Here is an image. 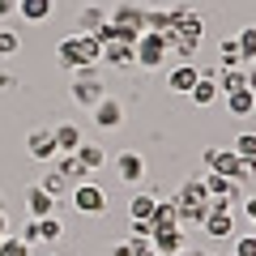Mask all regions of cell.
Instances as JSON below:
<instances>
[{"instance_id": "9c48e42d", "label": "cell", "mask_w": 256, "mask_h": 256, "mask_svg": "<svg viewBox=\"0 0 256 256\" xmlns=\"http://www.w3.org/2000/svg\"><path fill=\"white\" fill-rule=\"evenodd\" d=\"M150 244H154L158 256H180L188 239H184V230L175 226V230H154V235H150Z\"/></svg>"}, {"instance_id": "4316f807", "label": "cell", "mask_w": 256, "mask_h": 256, "mask_svg": "<svg viewBox=\"0 0 256 256\" xmlns=\"http://www.w3.org/2000/svg\"><path fill=\"white\" fill-rule=\"evenodd\" d=\"M34 222H38V239H47V244H56V239L64 235V222L56 218V214L52 218H34Z\"/></svg>"}, {"instance_id": "5b68a950", "label": "cell", "mask_w": 256, "mask_h": 256, "mask_svg": "<svg viewBox=\"0 0 256 256\" xmlns=\"http://www.w3.org/2000/svg\"><path fill=\"white\" fill-rule=\"evenodd\" d=\"M205 162L214 166V175H226V180H235V184L248 175L244 171V158H239L235 150H205Z\"/></svg>"}, {"instance_id": "b9f144b4", "label": "cell", "mask_w": 256, "mask_h": 256, "mask_svg": "<svg viewBox=\"0 0 256 256\" xmlns=\"http://www.w3.org/2000/svg\"><path fill=\"white\" fill-rule=\"evenodd\" d=\"M0 235H9V230H4V214H0Z\"/></svg>"}, {"instance_id": "3957f363", "label": "cell", "mask_w": 256, "mask_h": 256, "mask_svg": "<svg viewBox=\"0 0 256 256\" xmlns=\"http://www.w3.org/2000/svg\"><path fill=\"white\" fill-rule=\"evenodd\" d=\"M132 47H137V64H141V68H162V64H166V34L141 30V38Z\"/></svg>"}, {"instance_id": "2e32d148", "label": "cell", "mask_w": 256, "mask_h": 256, "mask_svg": "<svg viewBox=\"0 0 256 256\" xmlns=\"http://www.w3.org/2000/svg\"><path fill=\"white\" fill-rule=\"evenodd\" d=\"M226 111H230V116H239V120H248L256 111V90H248V86H244V90L226 94Z\"/></svg>"}, {"instance_id": "4fadbf2b", "label": "cell", "mask_w": 256, "mask_h": 256, "mask_svg": "<svg viewBox=\"0 0 256 256\" xmlns=\"http://www.w3.org/2000/svg\"><path fill=\"white\" fill-rule=\"evenodd\" d=\"M180 226V210H175V201H158L154 205V218H150V235L154 230H175Z\"/></svg>"}, {"instance_id": "ac0fdd59", "label": "cell", "mask_w": 256, "mask_h": 256, "mask_svg": "<svg viewBox=\"0 0 256 256\" xmlns=\"http://www.w3.org/2000/svg\"><path fill=\"white\" fill-rule=\"evenodd\" d=\"M26 210H30V218H52L56 214V196H47L43 188H30L26 192Z\"/></svg>"}, {"instance_id": "60d3db41", "label": "cell", "mask_w": 256, "mask_h": 256, "mask_svg": "<svg viewBox=\"0 0 256 256\" xmlns=\"http://www.w3.org/2000/svg\"><path fill=\"white\" fill-rule=\"evenodd\" d=\"M248 90H256V60H252V73H248Z\"/></svg>"}, {"instance_id": "8fae6325", "label": "cell", "mask_w": 256, "mask_h": 256, "mask_svg": "<svg viewBox=\"0 0 256 256\" xmlns=\"http://www.w3.org/2000/svg\"><path fill=\"white\" fill-rule=\"evenodd\" d=\"M102 60L107 64H137V47L132 43H124V38H111V43H102Z\"/></svg>"}, {"instance_id": "f1b7e54d", "label": "cell", "mask_w": 256, "mask_h": 256, "mask_svg": "<svg viewBox=\"0 0 256 256\" xmlns=\"http://www.w3.org/2000/svg\"><path fill=\"white\" fill-rule=\"evenodd\" d=\"M222 68H244V52L235 38H222Z\"/></svg>"}, {"instance_id": "7bdbcfd3", "label": "cell", "mask_w": 256, "mask_h": 256, "mask_svg": "<svg viewBox=\"0 0 256 256\" xmlns=\"http://www.w3.org/2000/svg\"><path fill=\"white\" fill-rule=\"evenodd\" d=\"M180 256H196V252H180Z\"/></svg>"}, {"instance_id": "ab89813d", "label": "cell", "mask_w": 256, "mask_h": 256, "mask_svg": "<svg viewBox=\"0 0 256 256\" xmlns=\"http://www.w3.org/2000/svg\"><path fill=\"white\" fill-rule=\"evenodd\" d=\"M111 256H132V252H128V244H116V248H111Z\"/></svg>"}, {"instance_id": "484cf974", "label": "cell", "mask_w": 256, "mask_h": 256, "mask_svg": "<svg viewBox=\"0 0 256 256\" xmlns=\"http://www.w3.org/2000/svg\"><path fill=\"white\" fill-rule=\"evenodd\" d=\"M171 26H175V9H162V13L150 9L146 13V30H154V34H166Z\"/></svg>"}, {"instance_id": "4dcf8cb0", "label": "cell", "mask_w": 256, "mask_h": 256, "mask_svg": "<svg viewBox=\"0 0 256 256\" xmlns=\"http://www.w3.org/2000/svg\"><path fill=\"white\" fill-rule=\"evenodd\" d=\"M77 26H82V34H94V30H98V26H107V18H102V9H86Z\"/></svg>"}, {"instance_id": "d590c367", "label": "cell", "mask_w": 256, "mask_h": 256, "mask_svg": "<svg viewBox=\"0 0 256 256\" xmlns=\"http://www.w3.org/2000/svg\"><path fill=\"white\" fill-rule=\"evenodd\" d=\"M235 256H256V235H239L235 239Z\"/></svg>"}, {"instance_id": "9a60e30c", "label": "cell", "mask_w": 256, "mask_h": 256, "mask_svg": "<svg viewBox=\"0 0 256 256\" xmlns=\"http://www.w3.org/2000/svg\"><path fill=\"white\" fill-rule=\"evenodd\" d=\"M52 137H56V150H60V154H77V146H82V128H77V124H56Z\"/></svg>"}, {"instance_id": "f35d334b", "label": "cell", "mask_w": 256, "mask_h": 256, "mask_svg": "<svg viewBox=\"0 0 256 256\" xmlns=\"http://www.w3.org/2000/svg\"><path fill=\"white\" fill-rule=\"evenodd\" d=\"M244 210H248V218L256 222V196H244Z\"/></svg>"}, {"instance_id": "ffe728a7", "label": "cell", "mask_w": 256, "mask_h": 256, "mask_svg": "<svg viewBox=\"0 0 256 256\" xmlns=\"http://www.w3.org/2000/svg\"><path fill=\"white\" fill-rule=\"evenodd\" d=\"M52 0H18V13H22V22H47L52 18Z\"/></svg>"}, {"instance_id": "6da1fadb", "label": "cell", "mask_w": 256, "mask_h": 256, "mask_svg": "<svg viewBox=\"0 0 256 256\" xmlns=\"http://www.w3.org/2000/svg\"><path fill=\"white\" fill-rule=\"evenodd\" d=\"M56 60H60L64 68H73V73L94 68V64L102 60V43L94 34H73V38H64V43L56 47Z\"/></svg>"}, {"instance_id": "7c38bea8", "label": "cell", "mask_w": 256, "mask_h": 256, "mask_svg": "<svg viewBox=\"0 0 256 256\" xmlns=\"http://www.w3.org/2000/svg\"><path fill=\"white\" fill-rule=\"evenodd\" d=\"M26 146H30V154H34L38 162H47V158H56V154H60V150H56V137H52V128H34Z\"/></svg>"}, {"instance_id": "8992f818", "label": "cell", "mask_w": 256, "mask_h": 256, "mask_svg": "<svg viewBox=\"0 0 256 256\" xmlns=\"http://www.w3.org/2000/svg\"><path fill=\"white\" fill-rule=\"evenodd\" d=\"M201 226H205V235H210V239H230V235H235V214H230V205L226 201H214L210 218H205Z\"/></svg>"}, {"instance_id": "277c9868", "label": "cell", "mask_w": 256, "mask_h": 256, "mask_svg": "<svg viewBox=\"0 0 256 256\" xmlns=\"http://www.w3.org/2000/svg\"><path fill=\"white\" fill-rule=\"evenodd\" d=\"M107 98V94H102V82H98V73H94V68H82V73L73 77V102L77 107H98V102Z\"/></svg>"}, {"instance_id": "52a82bcc", "label": "cell", "mask_w": 256, "mask_h": 256, "mask_svg": "<svg viewBox=\"0 0 256 256\" xmlns=\"http://www.w3.org/2000/svg\"><path fill=\"white\" fill-rule=\"evenodd\" d=\"M73 210L77 214H102L107 210V192L98 184H77L73 188Z\"/></svg>"}, {"instance_id": "f6af8a7d", "label": "cell", "mask_w": 256, "mask_h": 256, "mask_svg": "<svg viewBox=\"0 0 256 256\" xmlns=\"http://www.w3.org/2000/svg\"><path fill=\"white\" fill-rule=\"evenodd\" d=\"M0 239H4V235H0Z\"/></svg>"}, {"instance_id": "e0dca14e", "label": "cell", "mask_w": 256, "mask_h": 256, "mask_svg": "<svg viewBox=\"0 0 256 256\" xmlns=\"http://www.w3.org/2000/svg\"><path fill=\"white\" fill-rule=\"evenodd\" d=\"M205 192H210V201H226L230 205V196H239V184L226 180V175H210V180H205Z\"/></svg>"}, {"instance_id": "1f68e13d", "label": "cell", "mask_w": 256, "mask_h": 256, "mask_svg": "<svg viewBox=\"0 0 256 256\" xmlns=\"http://www.w3.org/2000/svg\"><path fill=\"white\" fill-rule=\"evenodd\" d=\"M0 256H30V244H22L18 235H4L0 239Z\"/></svg>"}, {"instance_id": "f546056e", "label": "cell", "mask_w": 256, "mask_h": 256, "mask_svg": "<svg viewBox=\"0 0 256 256\" xmlns=\"http://www.w3.org/2000/svg\"><path fill=\"white\" fill-rule=\"evenodd\" d=\"M56 162H60V166H56V171H60L64 180H82V175H86V166L77 162V154H60V158H56Z\"/></svg>"}, {"instance_id": "7a4b0ae2", "label": "cell", "mask_w": 256, "mask_h": 256, "mask_svg": "<svg viewBox=\"0 0 256 256\" xmlns=\"http://www.w3.org/2000/svg\"><path fill=\"white\" fill-rule=\"evenodd\" d=\"M175 210H180V226H188V222H205L210 210H214L205 184H184L180 196H175Z\"/></svg>"}, {"instance_id": "83f0119b", "label": "cell", "mask_w": 256, "mask_h": 256, "mask_svg": "<svg viewBox=\"0 0 256 256\" xmlns=\"http://www.w3.org/2000/svg\"><path fill=\"white\" fill-rule=\"evenodd\" d=\"M235 43H239V52H244V64H252L256 60V26H244Z\"/></svg>"}, {"instance_id": "836d02e7", "label": "cell", "mask_w": 256, "mask_h": 256, "mask_svg": "<svg viewBox=\"0 0 256 256\" xmlns=\"http://www.w3.org/2000/svg\"><path fill=\"white\" fill-rule=\"evenodd\" d=\"M128 252H132V256H158L154 244H150L146 235H128Z\"/></svg>"}, {"instance_id": "603a6c76", "label": "cell", "mask_w": 256, "mask_h": 256, "mask_svg": "<svg viewBox=\"0 0 256 256\" xmlns=\"http://www.w3.org/2000/svg\"><path fill=\"white\" fill-rule=\"evenodd\" d=\"M171 30H180V34H188V38H201V18L188 13V9H175V26Z\"/></svg>"}, {"instance_id": "30bf717a", "label": "cell", "mask_w": 256, "mask_h": 256, "mask_svg": "<svg viewBox=\"0 0 256 256\" xmlns=\"http://www.w3.org/2000/svg\"><path fill=\"white\" fill-rule=\"evenodd\" d=\"M116 162H120V180H124V184H141V180H146V158H141V154L124 150Z\"/></svg>"}, {"instance_id": "d4e9b609", "label": "cell", "mask_w": 256, "mask_h": 256, "mask_svg": "<svg viewBox=\"0 0 256 256\" xmlns=\"http://www.w3.org/2000/svg\"><path fill=\"white\" fill-rule=\"evenodd\" d=\"M102 158H107V154H102L98 146H90V141H82V146H77V162L86 166V175H90V171H98V166H102Z\"/></svg>"}, {"instance_id": "d6986e66", "label": "cell", "mask_w": 256, "mask_h": 256, "mask_svg": "<svg viewBox=\"0 0 256 256\" xmlns=\"http://www.w3.org/2000/svg\"><path fill=\"white\" fill-rule=\"evenodd\" d=\"M154 205H158L154 192H137L132 205H128V218H132V222H150V218H154Z\"/></svg>"}, {"instance_id": "8d00e7d4", "label": "cell", "mask_w": 256, "mask_h": 256, "mask_svg": "<svg viewBox=\"0 0 256 256\" xmlns=\"http://www.w3.org/2000/svg\"><path fill=\"white\" fill-rule=\"evenodd\" d=\"M13 52H18V34L4 30V34H0V56H13Z\"/></svg>"}, {"instance_id": "d6a6232c", "label": "cell", "mask_w": 256, "mask_h": 256, "mask_svg": "<svg viewBox=\"0 0 256 256\" xmlns=\"http://www.w3.org/2000/svg\"><path fill=\"white\" fill-rule=\"evenodd\" d=\"M235 154L239 158H256V132H239L235 137Z\"/></svg>"}, {"instance_id": "5bb4252c", "label": "cell", "mask_w": 256, "mask_h": 256, "mask_svg": "<svg viewBox=\"0 0 256 256\" xmlns=\"http://www.w3.org/2000/svg\"><path fill=\"white\" fill-rule=\"evenodd\" d=\"M94 124L98 128H120L124 124V107H120L116 98H102L98 107H94Z\"/></svg>"}, {"instance_id": "ba28073f", "label": "cell", "mask_w": 256, "mask_h": 256, "mask_svg": "<svg viewBox=\"0 0 256 256\" xmlns=\"http://www.w3.org/2000/svg\"><path fill=\"white\" fill-rule=\"evenodd\" d=\"M201 82V68H196V64L192 60H184V64H175L171 73H166V86H171L175 94H192V86Z\"/></svg>"}, {"instance_id": "cb8c5ba5", "label": "cell", "mask_w": 256, "mask_h": 256, "mask_svg": "<svg viewBox=\"0 0 256 256\" xmlns=\"http://www.w3.org/2000/svg\"><path fill=\"white\" fill-rule=\"evenodd\" d=\"M244 86H248L244 68H218V90L222 94H235V90H244Z\"/></svg>"}, {"instance_id": "e575fe53", "label": "cell", "mask_w": 256, "mask_h": 256, "mask_svg": "<svg viewBox=\"0 0 256 256\" xmlns=\"http://www.w3.org/2000/svg\"><path fill=\"white\" fill-rule=\"evenodd\" d=\"M64 184H68V180H64L60 171H52V175H43V184H38V188H43L47 196H60V192H64Z\"/></svg>"}, {"instance_id": "74e56055", "label": "cell", "mask_w": 256, "mask_h": 256, "mask_svg": "<svg viewBox=\"0 0 256 256\" xmlns=\"http://www.w3.org/2000/svg\"><path fill=\"white\" fill-rule=\"evenodd\" d=\"M9 13H18V0H0V18H9Z\"/></svg>"}, {"instance_id": "7402d4cb", "label": "cell", "mask_w": 256, "mask_h": 256, "mask_svg": "<svg viewBox=\"0 0 256 256\" xmlns=\"http://www.w3.org/2000/svg\"><path fill=\"white\" fill-rule=\"evenodd\" d=\"M218 82H210V77H201V82H196V86H192V94H188V98L192 102H196V107H214V102H218Z\"/></svg>"}, {"instance_id": "ee69618b", "label": "cell", "mask_w": 256, "mask_h": 256, "mask_svg": "<svg viewBox=\"0 0 256 256\" xmlns=\"http://www.w3.org/2000/svg\"><path fill=\"white\" fill-rule=\"evenodd\" d=\"M252 235H256V222H252Z\"/></svg>"}, {"instance_id": "44dd1931", "label": "cell", "mask_w": 256, "mask_h": 256, "mask_svg": "<svg viewBox=\"0 0 256 256\" xmlns=\"http://www.w3.org/2000/svg\"><path fill=\"white\" fill-rule=\"evenodd\" d=\"M166 47H175L180 60H192L196 47H201V38H188V34H180V30H166Z\"/></svg>"}]
</instances>
